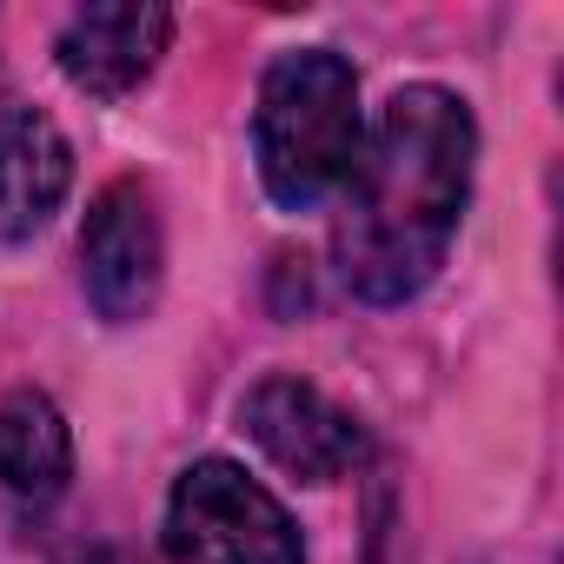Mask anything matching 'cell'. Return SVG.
I'll return each mask as SVG.
<instances>
[{
    "mask_svg": "<svg viewBox=\"0 0 564 564\" xmlns=\"http://www.w3.org/2000/svg\"><path fill=\"white\" fill-rule=\"evenodd\" d=\"M74 478V432L47 392H8L0 399V485L28 505L61 498Z\"/></svg>",
    "mask_w": 564,
    "mask_h": 564,
    "instance_id": "cell-8",
    "label": "cell"
},
{
    "mask_svg": "<svg viewBox=\"0 0 564 564\" xmlns=\"http://www.w3.org/2000/svg\"><path fill=\"white\" fill-rule=\"evenodd\" d=\"M74 186V147L41 107H0V239H34Z\"/></svg>",
    "mask_w": 564,
    "mask_h": 564,
    "instance_id": "cell-7",
    "label": "cell"
},
{
    "mask_svg": "<svg viewBox=\"0 0 564 564\" xmlns=\"http://www.w3.org/2000/svg\"><path fill=\"white\" fill-rule=\"evenodd\" d=\"M239 425L279 471L306 485H333L366 458V425L300 372H265L239 399Z\"/></svg>",
    "mask_w": 564,
    "mask_h": 564,
    "instance_id": "cell-5",
    "label": "cell"
},
{
    "mask_svg": "<svg viewBox=\"0 0 564 564\" xmlns=\"http://www.w3.org/2000/svg\"><path fill=\"white\" fill-rule=\"evenodd\" d=\"M173 564H306L300 524L246 465L199 458L166 498Z\"/></svg>",
    "mask_w": 564,
    "mask_h": 564,
    "instance_id": "cell-3",
    "label": "cell"
},
{
    "mask_svg": "<svg viewBox=\"0 0 564 564\" xmlns=\"http://www.w3.org/2000/svg\"><path fill=\"white\" fill-rule=\"evenodd\" d=\"M359 140V74L333 47H293L265 67L252 107V153L265 193L286 213H313L326 193H339Z\"/></svg>",
    "mask_w": 564,
    "mask_h": 564,
    "instance_id": "cell-2",
    "label": "cell"
},
{
    "mask_svg": "<svg viewBox=\"0 0 564 564\" xmlns=\"http://www.w3.org/2000/svg\"><path fill=\"white\" fill-rule=\"evenodd\" d=\"M166 279V226L147 180H113L94 193L80 226V286L107 326H133L153 313Z\"/></svg>",
    "mask_w": 564,
    "mask_h": 564,
    "instance_id": "cell-4",
    "label": "cell"
},
{
    "mask_svg": "<svg viewBox=\"0 0 564 564\" xmlns=\"http://www.w3.org/2000/svg\"><path fill=\"white\" fill-rule=\"evenodd\" d=\"M471 166L478 120L452 87L419 80L379 107L333 226V259L352 300L405 306L432 286L471 199Z\"/></svg>",
    "mask_w": 564,
    "mask_h": 564,
    "instance_id": "cell-1",
    "label": "cell"
},
{
    "mask_svg": "<svg viewBox=\"0 0 564 564\" xmlns=\"http://www.w3.org/2000/svg\"><path fill=\"white\" fill-rule=\"evenodd\" d=\"M173 41V14L153 8V0H120V8H80L67 28H61V74L94 94V100H120L133 94L160 54Z\"/></svg>",
    "mask_w": 564,
    "mask_h": 564,
    "instance_id": "cell-6",
    "label": "cell"
}]
</instances>
